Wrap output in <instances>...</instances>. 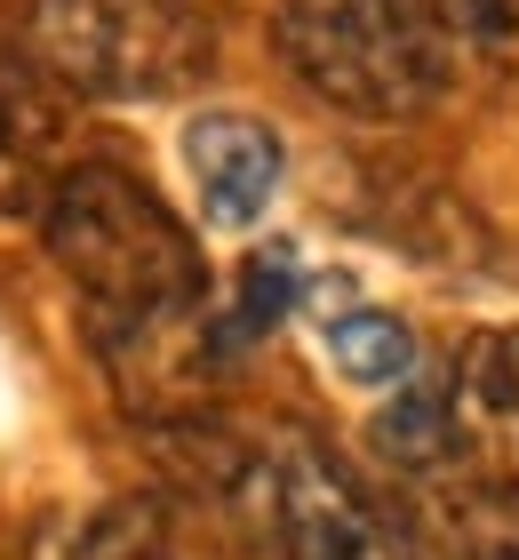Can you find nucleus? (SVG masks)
<instances>
[{
    "mask_svg": "<svg viewBox=\"0 0 519 560\" xmlns=\"http://www.w3.org/2000/svg\"><path fill=\"white\" fill-rule=\"evenodd\" d=\"M296 296H304V265H296V248H256L248 272H240V304H232L224 328H216V352L256 345V337H264V328L296 304Z\"/></svg>",
    "mask_w": 519,
    "mask_h": 560,
    "instance_id": "9b49d317",
    "label": "nucleus"
},
{
    "mask_svg": "<svg viewBox=\"0 0 519 560\" xmlns=\"http://www.w3.org/2000/svg\"><path fill=\"white\" fill-rule=\"evenodd\" d=\"M415 560H519V497L511 489H432L408 513Z\"/></svg>",
    "mask_w": 519,
    "mask_h": 560,
    "instance_id": "6e6552de",
    "label": "nucleus"
},
{
    "mask_svg": "<svg viewBox=\"0 0 519 560\" xmlns=\"http://www.w3.org/2000/svg\"><path fill=\"white\" fill-rule=\"evenodd\" d=\"M24 57L81 96H176L208 72L216 40L185 0H33Z\"/></svg>",
    "mask_w": 519,
    "mask_h": 560,
    "instance_id": "7ed1b4c3",
    "label": "nucleus"
},
{
    "mask_svg": "<svg viewBox=\"0 0 519 560\" xmlns=\"http://www.w3.org/2000/svg\"><path fill=\"white\" fill-rule=\"evenodd\" d=\"M328 361L352 376V385H400L415 369V337L392 320V313H368V304H352V313L328 320Z\"/></svg>",
    "mask_w": 519,
    "mask_h": 560,
    "instance_id": "9d476101",
    "label": "nucleus"
},
{
    "mask_svg": "<svg viewBox=\"0 0 519 560\" xmlns=\"http://www.w3.org/2000/svg\"><path fill=\"white\" fill-rule=\"evenodd\" d=\"M64 176V105L40 81L0 72V217H48Z\"/></svg>",
    "mask_w": 519,
    "mask_h": 560,
    "instance_id": "0eeeda50",
    "label": "nucleus"
},
{
    "mask_svg": "<svg viewBox=\"0 0 519 560\" xmlns=\"http://www.w3.org/2000/svg\"><path fill=\"white\" fill-rule=\"evenodd\" d=\"M40 224H48V257H57L64 280L104 313V328L200 313V289H208L200 248H192L185 224H176L168 200L144 192L128 168L72 161V176L57 185Z\"/></svg>",
    "mask_w": 519,
    "mask_h": 560,
    "instance_id": "f257e3e1",
    "label": "nucleus"
},
{
    "mask_svg": "<svg viewBox=\"0 0 519 560\" xmlns=\"http://www.w3.org/2000/svg\"><path fill=\"white\" fill-rule=\"evenodd\" d=\"M185 168L216 224H256L280 192V137L248 113H200L185 129Z\"/></svg>",
    "mask_w": 519,
    "mask_h": 560,
    "instance_id": "423d86ee",
    "label": "nucleus"
},
{
    "mask_svg": "<svg viewBox=\"0 0 519 560\" xmlns=\"http://www.w3.org/2000/svg\"><path fill=\"white\" fill-rule=\"evenodd\" d=\"M232 497L280 545V560H415L400 528L359 497V480L320 441H296V432L272 448H248Z\"/></svg>",
    "mask_w": 519,
    "mask_h": 560,
    "instance_id": "20e7f679",
    "label": "nucleus"
},
{
    "mask_svg": "<svg viewBox=\"0 0 519 560\" xmlns=\"http://www.w3.org/2000/svg\"><path fill=\"white\" fill-rule=\"evenodd\" d=\"M432 16L456 40V57L472 48L480 65L519 72V0H432Z\"/></svg>",
    "mask_w": 519,
    "mask_h": 560,
    "instance_id": "f8f14e48",
    "label": "nucleus"
},
{
    "mask_svg": "<svg viewBox=\"0 0 519 560\" xmlns=\"http://www.w3.org/2000/svg\"><path fill=\"white\" fill-rule=\"evenodd\" d=\"M272 40L320 105L359 120L424 113L456 72V40L439 33L432 0H280Z\"/></svg>",
    "mask_w": 519,
    "mask_h": 560,
    "instance_id": "f03ea898",
    "label": "nucleus"
},
{
    "mask_svg": "<svg viewBox=\"0 0 519 560\" xmlns=\"http://www.w3.org/2000/svg\"><path fill=\"white\" fill-rule=\"evenodd\" d=\"M439 432L472 489L519 497V328H480L439 385Z\"/></svg>",
    "mask_w": 519,
    "mask_h": 560,
    "instance_id": "39448f33",
    "label": "nucleus"
},
{
    "mask_svg": "<svg viewBox=\"0 0 519 560\" xmlns=\"http://www.w3.org/2000/svg\"><path fill=\"white\" fill-rule=\"evenodd\" d=\"M24 560H176V545H168L161 504L113 497V504H81V513L40 521Z\"/></svg>",
    "mask_w": 519,
    "mask_h": 560,
    "instance_id": "1a4fd4ad",
    "label": "nucleus"
}]
</instances>
